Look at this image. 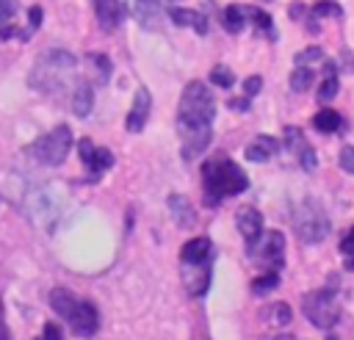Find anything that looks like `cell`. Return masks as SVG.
<instances>
[{
    "mask_svg": "<svg viewBox=\"0 0 354 340\" xmlns=\"http://www.w3.org/2000/svg\"><path fill=\"white\" fill-rule=\"evenodd\" d=\"M213 116H216V100L210 88L202 80H191L183 88V97L177 105V133L183 141L185 160H194L199 152L207 149L213 135Z\"/></svg>",
    "mask_w": 354,
    "mask_h": 340,
    "instance_id": "obj_1",
    "label": "cell"
},
{
    "mask_svg": "<svg viewBox=\"0 0 354 340\" xmlns=\"http://www.w3.org/2000/svg\"><path fill=\"white\" fill-rule=\"evenodd\" d=\"M202 182H205V205L210 207L249 188V177L243 174V169L227 155H216L202 163Z\"/></svg>",
    "mask_w": 354,
    "mask_h": 340,
    "instance_id": "obj_2",
    "label": "cell"
},
{
    "mask_svg": "<svg viewBox=\"0 0 354 340\" xmlns=\"http://www.w3.org/2000/svg\"><path fill=\"white\" fill-rule=\"evenodd\" d=\"M77 72V58L66 50H47L30 69V86L41 94H61Z\"/></svg>",
    "mask_w": 354,
    "mask_h": 340,
    "instance_id": "obj_3",
    "label": "cell"
},
{
    "mask_svg": "<svg viewBox=\"0 0 354 340\" xmlns=\"http://www.w3.org/2000/svg\"><path fill=\"white\" fill-rule=\"evenodd\" d=\"M50 307L69 323V329L77 337H94L100 329V312L91 301L77 299L66 287H53L50 290Z\"/></svg>",
    "mask_w": 354,
    "mask_h": 340,
    "instance_id": "obj_4",
    "label": "cell"
},
{
    "mask_svg": "<svg viewBox=\"0 0 354 340\" xmlns=\"http://www.w3.org/2000/svg\"><path fill=\"white\" fill-rule=\"evenodd\" d=\"M329 216L318 199H304L293 213V229L301 243H321L329 235Z\"/></svg>",
    "mask_w": 354,
    "mask_h": 340,
    "instance_id": "obj_5",
    "label": "cell"
},
{
    "mask_svg": "<svg viewBox=\"0 0 354 340\" xmlns=\"http://www.w3.org/2000/svg\"><path fill=\"white\" fill-rule=\"evenodd\" d=\"M69 149H72V130H69L66 124H58V127H53L50 133L39 135V138L28 147V155H33V158H36L39 163H44V166H61V163L66 160Z\"/></svg>",
    "mask_w": 354,
    "mask_h": 340,
    "instance_id": "obj_6",
    "label": "cell"
},
{
    "mask_svg": "<svg viewBox=\"0 0 354 340\" xmlns=\"http://www.w3.org/2000/svg\"><path fill=\"white\" fill-rule=\"evenodd\" d=\"M301 310H304L307 321L318 329H332L340 321V301H337V293L329 287L307 293L301 299Z\"/></svg>",
    "mask_w": 354,
    "mask_h": 340,
    "instance_id": "obj_7",
    "label": "cell"
},
{
    "mask_svg": "<svg viewBox=\"0 0 354 340\" xmlns=\"http://www.w3.org/2000/svg\"><path fill=\"white\" fill-rule=\"evenodd\" d=\"M77 152H80V158H83V163H86V169H88V180H91V182H97V180L113 166L111 149L94 147L91 138H80V141H77Z\"/></svg>",
    "mask_w": 354,
    "mask_h": 340,
    "instance_id": "obj_8",
    "label": "cell"
},
{
    "mask_svg": "<svg viewBox=\"0 0 354 340\" xmlns=\"http://www.w3.org/2000/svg\"><path fill=\"white\" fill-rule=\"evenodd\" d=\"M130 17L144 28V30H160L163 28V8L160 0H119Z\"/></svg>",
    "mask_w": 354,
    "mask_h": 340,
    "instance_id": "obj_9",
    "label": "cell"
},
{
    "mask_svg": "<svg viewBox=\"0 0 354 340\" xmlns=\"http://www.w3.org/2000/svg\"><path fill=\"white\" fill-rule=\"evenodd\" d=\"M252 252H260V254H254V260L260 265H266L268 271H279L282 263H285V235L279 229H268L263 246L252 249Z\"/></svg>",
    "mask_w": 354,
    "mask_h": 340,
    "instance_id": "obj_10",
    "label": "cell"
},
{
    "mask_svg": "<svg viewBox=\"0 0 354 340\" xmlns=\"http://www.w3.org/2000/svg\"><path fill=\"white\" fill-rule=\"evenodd\" d=\"M235 224H238V232L243 235V240H246V246L252 252L257 246L260 235H263V216L254 207H241L235 213Z\"/></svg>",
    "mask_w": 354,
    "mask_h": 340,
    "instance_id": "obj_11",
    "label": "cell"
},
{
    "mask_svg": "<svg viewBox=\"0 0 354 340\" xmlns=\"http://www.w3.org/2000/svg\"><path fill=\"white\" fill-rule=\"evenodd\" d=\"M149 108H152V97H149V91L141 86V88L136 91V97H133V108H130V113H127L124 127H127L130 133H141L144 124H147V119H149Z\"/></svg>",
    "mask_w": 354,
    "mask_h": 340,
    "instance_id": "obj_12",
    "label": "cell"
},
{
    "mask_svg": "<svg viewBox=\"0 0 354 340\" xmlns=\"http://www.w3.org/2000/svg\"><path fill=\"white\" fill-rule=\"evenodd\" d=\"M180 260H183V265L210 263V260H213V243H210L205 235L191 238V240L183 243V249H180Z\"/></svg>",
    "mask_w": 354,
    "mask_h": 340,
    "instance_id": "obj_13",
    "label": "cell"
},
{
    "mask_svg": "<svg viewBox=\"0 0 354 340\" xmlns=\"http://www.w3.org/2000/svg\"><path fill=\"white\" fill-rule=\"evenodd\" d=\"M213 263V260H210ZM210 263H199V265H183V282L188 287L191 296H205L207 282H210Z\"/></svg>",
    "mask_w": 354,
    "mask_h": 340,
    "instance_id": "obj_14",
    "label": "cell"
},
{
    "mask_svg": "<svg viewBox=\"0 0 354 340\" xmlns=\"http://www.w3.org/2000/svg\"><path fill=\"white\" fill-rule=\"evenodd\" d=\"M97 22L102 30H116L122 22V3L119 0H94Z\"/></svg>",
    "mask_w": 354,
    "mask_h": 340,
    "instance_id": "obj_15",
    "label": "cell"
},
{
    "mask_svg": "<svg viewBox=\"0 0 354 340\" xmlns=\"http://www.w3.org/2000/svg\"><path fill=\"white\" fill-rule=\"evenodd\" d=\"M279 152V141L277 138H271V135H257L249 147H246V160H252V163H266L268 158H274Z\"/></svg>",
    "mask_w": 354,
    "mask_h": 340,
    "instance_id": "obj_16",
    "label": "cell"
},
{
    "mask_svg": "<svg viewBox=\"0 0 354 340\" xmlns=\"http://www.w3.org/2000/svg\"><path fill=\"white\" fill-rule=\"evenodd\" d=\"M169 19H171L177 28L191 25L196 33H207V19H205V14H199V11H191V8H169Z\"/></svg>",
    "mask_w": 354,
    "mask_h": 340,
    "instance_id": "obj_17",
    "label": "cell"
},
{
    "mask_svg": "<svg viewBox=\"0 0 354 340\" xmlns=\"http://www.w3.org/2000/svg\"><path fill=\"white\" fill-rule=\"evenodd\" d=\"M91 105H94V88L86 80H77L75 94H72V111L77 116H88L91 113Z\"/></svg>",
    "mask_w": 354,
    "mask_h": 340,
    "instance_id": "obj_18",
    "label": "cell"
},
{
    "mask_svg": "<svg viewBox=\"0 0 354 340\" xmlns=\"http://www.w3.org/2000/svg\"><path fill=\"white\" fill-rule=\"evenodd\" d=\"M169 210H171V218L180 224V227H188L191 221H194V207H191V202L183 196V193H171L169 196Z\"/></svg>",
    "mask_w": 354,
    "mask_h": 340,
    "instance_id": "obj_19",
    "label": "cell"
},
{
    "mask_svg": "<svg viewBox=\"0 0 354 340\" xmlns=\"http://www.w3.org/2000/svg\"><path fill=\"white\" fill-rule=\"evenodd\" d=\"M313 127L318 133H337L343 127V116L337 111H332V108H324V111H318L313 116Z\"/></svg>",
    "mask_w": 354,
    "mask_h": 340,
    "instance_id": "obj_20",
    "label": "cell"
},
{
    "mask_svg": "<svg viewBox=\"0 0 354 340\" xmlns=\"http://www.w3.org/2000/svg\"><path fill=\"white\" fill-rule=\"evenodd\" d=\"M243 17L246 19H252V25L257 28V33H266V36H277L274 33V22H271V17L263 11V8H254V6H243Z\"/></svg>",
    "mask_w": 354,
    "mask_h": 340,
    "instance_id": "obj_21",
    "label": "cell"
},
{
    "mask_svg": "<svg viewBox=\"0 0 354 340\" xmlns=\"http://www.w3.org/2000/svg\"><path fill=\"white\" fill-rule=\"evenodd\" d=\"M221 25H224L230 33H241L243 25H246L243 8H241V6H227V8L221 11Z\"/></svg>",
    "mask_w": 354,
    "mask_h": 340,
    "instance_id": "obj_22",
    "label": "cell"
},
{
    "mask_svg": "<svg viewBox=\"0 0 354 340\" xmlns=\"http://www.w3.org/2000/svg\"><path fill=\"white\" fill-rule=\"evenodd\" d=\"M263 321H268L271 326H288L290 323V307L285 301H277V304L263 310Z\"/></svg>",
    "mask_w": 354,
    "mask_h": 340,
    "instance_id": "obj_23",
    "label": "cell"
},
{
    "mask_svg": "<svg viewBox=\"0 0 354 340\" xmlns=\"http://www.w3.org/2000/svg\"><path fill=\"white\" fill-rule=\"evenodd\" d=\"M313 86V69L310 66H296L290 75V88L293 91H307Z\"/></svg>",
    "mask_w": 354,
    "mask_h": 340,
    "instance_id": "obj_24",
    "label": "cell"
},
{
    "mask_svg": "<svg viewBox=\"0 0 354 340\" xmlns=\"http://www.w3.org/2000/svg\"><path fill=\"white\" fill-rule=\"evenodd\" d=\"M277 285H279V276H277V271H266L263 276H257V279L252 282V293H254V296H263V293L274 290Z\"/></svg>",
    "mask_w": 354,
    "mask_h": 340,
    "instance_id": "obj_25",
    "label": "cell"
},
{
    "mask_svg": "<svg viewBox=\"0 0 354 340\" xmlns=\"http://www.w3.org/2000/svg\"><path fill=\"white\" fill-rule=\"evenodd\" d=\"M210 83H213V86H221V88H230V86L235 83V75H232L230 66H221V64H218V66L210 69Z\"/></svg>",
    "mask_w": 354,
    "mask_h": 340,
    "instance_id": "obj_26",
    "label": "cell"
},
{
    "mask_svg": "<svg viewBox=\"0 0 354 340\" xmlns=\"http://www.w3.org/2000/svg\"><path fill=\"white\" fill-rule=\"evenodd\" d=\"M88 64L97 69V80H100V83H105V80H108V75H111V61H108L102 53H91V55H88Z\"/></svg>",
    "mask_w": 354,
    "mask_h": 340,
    "instance_id": "obj_27",
    "label": "cell"
},
{
    "mask_svg": "<svg viewBox=\"0 0 354 340\" xmlns=\"http://www.w3.org/2000/svg\"><path fill=\"white\" fill-rule=\"evenodd\" d=\"M337 88H340L337 75H335V77H324V83H321V88H318V100H321V102H329V100L337 94Z\"/></svg>",
    "mask_w": 354,
    "mask_h": 340,
    "instance_id": "obj_28",
    "label": "cell"
},
{
    "mask_svg": "<svg viewBox=\"0 0 354 340\" xmlns=\"http://www.w3.org/2000/svg\"><path fill=\"white\" fill-rule=\"evenodd\" d=\"M310 14H313V17H340L343 11H340L337 3H326V0H324V3H315Z\"/></svg>",
    "mask_w": 354,
    "mask_h": 340,
    "instance_id": "obj_29",
    "label": "cell"
},
{
    "mask_svg": "<svg viewBox=\"0 0 354 340\" xmlns=\"http://www.w3.org/2000/svg\"><path fill=\"white\" fill-rule=\"evenodd\" d=\"M39 25H41V6H33L28 11V28L22 30V39H30V33H36Z\"/></svg>",
    "mask_w": 354,
    "mask_h": 340,
    "instance_id": "obj_30",
    "label": "cell"
},
{
    "mask_svg": "<svg viewBox=\"0 0 354 340\" xmlns=\"http://www.w3.org/2000/svg\"><path fill=\"white\" fill-rule=\"evenodd\" d=\"M285 147L288 149H296V152L304 147V135H301L299 127H285Z\"/></svg>",
    "mask_w": 354,
    "mask_h": 340,
    "instance_id": "obj_31",
    "label": "cell"
},
{
    "mask_svg": "<svg viewBox=\"0 0 354 340\" xmlns=\"http://www.w3.org/2000/svg\"><path fill=\"white\" fill-rule=\"evenodd\" d=\"M321 58H324V50L321 47H307V50H301L296 55V64L304 66V64H313V61H321Z\"/></svg>",
    "mask_w": 354,
    "mask_h": 340,
    "instance_id": "obj_32",
    "label": "cell"
},
{
    "mask_svg": "<svg viewBox=\"0 0 354 340\" xmlns=\"http://www.w3.org/2000/svg\"><path fill=\"white\" fill-rule=\"evenodd\" d=\"M17 11H19V3L17 0H0V25L11 22Z\"/></svg>",
    "mask_w": 354,
    "mask_h": 340,
    "instance_id": "obj_33",
    "label": "cell"
},
{
    "mask_svg": "<svg viewBox=\"0 0 354 340\" xmlns=\"http://www.w3.org/2000/svg\"><path fill=\"white\" fill-rule=\"evenodd\" d=\"M299 163H301L304 171H313V169H315V149L304 144V147L299 149Z\"/></svg>",
    "mask_w": 354,
    "mask_h": 340,
    "instance_id": "obj_34",
    "label": "cell"
},
{
    "mask_svg": "<svg viewBox=\"0 0 354 340\" xmlns=\"http://www.w3.org/2000/svg\"><path fill=\"white\" fill-rule=\"evenodd\" d=\"M260 88H263V77L260 75H249L243 80V97H254Z\"/></svg>",
    "mask_w": 354,
    "mask_h": 340,
    "instance_id": "obj_35",
    "label": "cell"
},
{
    "mask_svg": "<svg viewBox=\"0 0 354 340\" xmlns=\"http://www.w3.org/2000/svg\"><path fill=\"white\" fill-rule=\"evenodd\" d=\"M337 160H340V169H343V171L354 174V147H343Z\"/></svg>",
    "mask_w": 354,
    "mask_h": 340,
    "instance_id": "obj_36",
    "label": "cell"
},
{
    "mask_svg": "<svg viewBox=\"0 0 354 340\" xmlns=\"http://www.w3.org/2000/svg\"><path fill=\"white\" fill-rule=\"evenodd\" d=\"M340 252L348 257V254H354V227L340 238Z\"/></svg>",
    "mask_w": 354,
    "mask_h": 340,
    "instance_id": "obj_37",
    "label": "cell"
},
{
    "mask_svg": "<svg viewBox=\"0 0 354 340\" xmlns=\"http://www.w3.org/2000/svg\"><path fill=\"white\" fill-rule=\"evenodd\" d=\"M36 340H61V329H58L55 323H44V332H41V337H36Z\"/></svg>",
    "mask_w": 354,
    "mask_h": 340,
    "instance_id": "obj_38",
    "label": "cell"
},
{
    "mask_svg": "<svg viewBox=\"0 0 354 340\" xmlns=\"http://www.w3.org/2000/svg\"><path fill=\"white\" fill-rule=\"evenodd\" d=\"M301 8H304L301 3H293V6H290V17H293V19H299V17H301Z\"/></svg>",
    "mask_w": 354,
    "mask_h": 340,
    "instance_id": "obj_39",
    "label": "cell"
},
{
    "mask_svg": "<svg viewBox=\"0 0 354 340\" xmlns=\"http://www.w3.org/2000/svg\"><path fill=\"white\" fill-rule=\"evenodd\" d=\"M232 108H243V111H246V108H249V100H235Z\"/></svg>",
    "mask_w": 354,
    "mask_h": 340,
    "instance_id": "obj_40",
    "label": "cell"
},
{
    "mask_svg": "<svg viewBox=\"0 0 354 340\" xmlns=\"http://www.w3.org/2000/svg\"><path fill=\"white\" fill-rule=\"evenodd\" d=\"M346 268H348V271H354V254H348V257H346Z\"/></svg>",
    "mask_w": 354,
    "mask_h": 340,
    "instance_id": "obj_41",
    "label": "cell"
},
{
    "mask_svg": "<svg viewBox=\"0 0 354 340\" xmlns=\"http://www.w3.org/2000/svg\"><path fill=\"white\" fill-rule=\"evenodd\" d=\"M0 340H11V332H8V329H6V326H3V329H0Z\"/></svg>",
    "mask_w": 354,
    "mask_h": 340,
    "instance_id": "obj_42",
    "label": "cell"
},
{
    "mask_svg": "<svg viewBox=\"0 0 354 340\" xmlns=\"http://www.w3.org/2000/svg\"><path fill=\"white\" fill-rule=\"evenodd\" d=\"M6 326V315H3V301H0V329Z\"/></svg>",
    "mask_w": 354,
    "mask_h": 340,
    "instance_id": "obj_43",
    "label": "cell"
},
{
    "mask_svg": "<svg viewBox=\"0 0 354 340\" xmlns=\"http://www.w3.org/2000/svg\"><path fill=\"white\" fill-rule=\"evenodd\" d=\"M346 66H348V69L354 72V58H348V61H346Z\"/></svg>",
    "mask_w": 354,
    "mask_h": 340,
    "instance_id": "obj_44",
    "label": "cell"
},
{
    "mask_svg": "<svg viewBox=\"0 0 354 340\" xmlns=\"http://www.w3.org/2000/svg\"><path fill=\"white\" fill-rule=\"evenodd\" d=\"M274 340H296V337H274Z\"/></svg>",
    "mask_w": 354,
    "mask_h": 340,
    "instance_id": "obj_45",
    "label": "cell"
},
{
    "mask_svg": "<svg viewBox=\"0 0 354 340\" xmlns=\"http://www.w3.org/2000/svg\"><path fill=\"white\" fill-rule=\"evenodd\" d=\"M326 340H337V337H335V334H329V337H326Z\"/></svg>",
    "mask_w": 354,
    "mask_h": 340,
    "instance_id": "obj_46",
    "label": "cell"
}]
</instances>
